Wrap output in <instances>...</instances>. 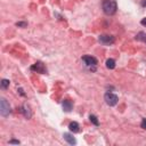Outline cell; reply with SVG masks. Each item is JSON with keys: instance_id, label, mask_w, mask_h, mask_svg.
Here are the masks:
<instances>
[{"instance_id": "1", "label": "cell", "mask_w": 146, "mask_h": 146, "mask_svg": "<svg viewBox=\"0 0 146 146\" xmlns=\"http://www.w3.org/2000/svg\"><path fill=\"white\" fill-rule=\"evenodd\" d=\"M103 10L106 15H114L117 10V3L115 0H104L103 1Z\"/></svg>"}, {"instance_id": "2", "label": "cell", "mask_w": 146, "mask_h": 146, "mask_svg": "<svg viewBox=\"0 0 146 146\" xmlns=\"http://www.w3.org/2000/svg\"><path fill=\"white\" fill-rule=\"evenodd\" d=\"M104 99H105V102H106V104L108 106H115L117 104V102H119V97L115 94L110 92V91H107L104 95Z\"/></svg>"}, {"instance_id": "3", "label": "cell", "mask_w": 146, "mask_h": 146, "mask_svg": "<svg viewBox=\"0 0 146 146\" xmlns=\"http://www.w3.org/2000/svg\"><path fill=\"white\" fill-rule=\"evenodd\" d=\"M10 112H11V110H10L9 103L6 100V98L2 97V98L0 99V114H1L2 116H8Z\"/></svg>"}, {"instance_id": "4", "label": "cell", "mask_w": 146, "mask_h": 146, "mask_svg": "<svg viewBox=\"0 0 146 146\" xmlns=\"http://www.w3.org/2000/svg\"><path fill=\"white\" fill-rule=\"evenodd\" d=\"M98 41H99L102 44L110 46V44L114 43L115 39H114V36H113V35H108V34H102V35H99Z\"/></svg>"}, {"instance_id": "5", "label": "cell", "mask_w": 146, "mask_h": 146, "mask_svg": "<svg viewBox=\"0 0 146 146\" xmlns=\"http://www.w3.org/2000/svg\"><path fill=\"white\" fill-rule=\"evenodd\" d=\"M82 60H83V63H84L87 66H89V67H91V66H96V65L98 64V60H97L95 57L89 56V55L83 56V57H82Z\"/></svg>"}, {"instance_id": "6", "label": "cell", "mask_w": 146, "mask_h": 146, "mask_svg": "<svg viewBox=\"0 0 146 146\" xmlns=\"http://www.w3.org/2000/svg\"><path fill=\"white\" fill-rule=\"evenodd\" d=\"M31 71L36 72V73H42V74L47 72V70H46L44 65H43L41 62H36V63H34V64L31 66Z\"/></svg>"}, {"instance_id": "7", "label": "cell", "mask_w": 146, "mask_h": 146, "mask_svg": "<svg viewBox=\"0 0 146 146\" xmlns=\"http://www.w3.org/2000/svg\"><path fill=\"white\" fill-rule=\"evenodd\" d=\"M22 113H23V115L26 119H31V116H32V111H31V108H30V106L27 104H23V106H22Z\"/></svg>"}, {"instance_id": "8", "label": "cell", "mask_w": 146, "mask_h": 146, "mask_svg": "<svg viewBox=\"0 0 146 146\" xmlns=\"http://www.w3.org/2000/svg\"><path fill=\"white\" fill-rule=\"evenodd\" d=\"M62 106H63V110L65 112H71V110L73 107V104H72V102L70 99H64L62 102Z\"/></svg>"}, {"instance_id": "9", "label": "cell", "mask_w": 146, "mask_h": 146, "mask_svg": "<svg viewBox=\"0 0 146 146\" xmlns=\"http://www.w3.org/2000/svg\"><path fill=\"white\" fill-rule=\"evenodd\" d=\"M68 129H70V131H71V132L76 133V132H79V131H80V125H79V123H78V122L73 121V122H71V123L68 124Z\"/></svg>"}, {"instance_id": "10", "label": "cell", "mask_w": 146, "mask_h": 146, "mask_svg": "<svg viewBox=\"0 0 146 146\" xmlns=\"http://www.w3.org/2000/svg\"><path fill=\"white\" fill-rule=\"evenodd\" d=\"M63 137H64V139H65L70 145H75V144H76L75 138H74L71 133H67V132H66V133H64V135H63Z\"/></svg>"}, {"instance_id": "11", "label": "cell", "mask_w": 146, "mask_h": 146, "mask_svg": "<svg viewBox=\"0 0 146 146\" xmlns=\"http://www.w3.org/2000/svg\"><path fill=\"white\" fill-rule=\"evenodd\" d=\"M106 67H107L108 70H113V68L115 67V60H114L113 58H108V59L106 60Z\"/></svg>"}, {"instance_id": "12", "label": "cell", "mask_w": 146, "mask_h": 146, "mask_svg": "<svg viewBox=\"0 0 146 146\" xmlns=\"http://www.w3.org/2000/svg\"><path fill=\"white\" fill-rule=\"evenodd\" d=\"M136 39L146 43V33H144V32H139V33L136 35Z\"/></svg>"}, {"instance_id": "13", "label": "cell", "mask_w": 146, "mask_h": 146, "mask_svg": "<svg viewBox=\"0 0 146 146\" xmlns=\"http://www.w3.org/2000/svg\"><path fill=\"white\" fill-rule=\"evenodd\" d=\"M89 119H90V121H91V123H92V124H95L96 127H98V125H99V122H98V120H97V116H95V115L90 114V115H89Z\"/></svg>"}, {"instance_id": "14", "label": "cell", "mask_w": 146, "mask_h": 146, "mask_svg": "<svg viewBox=\"0 0 146 146\" xmlns=\"http://www.w3.org/2000/svg\"><path fill=\"white\" fill-rule=\"evenodd\" d=\"M9 80H7V79H2L1 80V88L2 89H7L8 87H9Z\"/></svg>"}, {"instance_id": "15", "label": "cell", "mask_w": 146, "mask_h": 146, "mask_svg": "<svg viewBox=\"0 0 146 146\" xmlns=\"http://www.w3.org/2000/svg\"><path fill=\"white\" fill-rule=\"evenodd\" d=\"M16 26H18V27H26L27 26V23L26 22H17L16 23Z\"/></svg>"}, {"instance_id": "16", "label": "cell", "mask_w": 146, "mask_h": 146, "mask_svg": "<svg viewBox=\"0 0 146 146\" xmlns=\"http://www.w3.org/2000/svg\"><path fill=\"white\" fill-rule=\"evenodd\" d=\"M140 127L146 130V119H143V121H141V123H140Z\"/></svg>"}, {"instance_id": "17", "label": "cell", "mask_w": 146, "mask_h": 146, "mask_svg": "<svg viewBox=\"0 0 146 146\" xmlns=\"http://www.w3.org/2000/svg\"><path fill=\"white\" fill-rule=\"evenodd\" d=\"M9 144H19V140H15V139H11V140H9Z\"/></svg>"}, {"instance_id": "18", "label": "cell", "mask_w": 146, "mask_h": 146, "mask_svg": "<svg viewBox=\"0 0 146 146\" xmlns=\"http://www.w3.org/2000/svg\"><path fill=\"white\" fill-rule=\"evenodd\" d=\"M140 24L144 25V26H146V17H144V18L140 21Z\"/></svg>"}, {"instance_id": "19", "label": "cell", "mask_w": 146, "mask_h": 146, "mask_svg": "<svg viewBox=\"0 0 146 146\" xmlns=\"http://www.w3.org/2000/svg\"><path fill=\"white\" fill-rule=\"evenodd\" d=\"M18 92H19L22 96H25V92H24V90H23L22 88H18Z\"/></svg>"}, {"instance_id": "20", "label": "cell", "mask_w": 146, "mask_h": 146, "mask_svg": "<svg viewBox=\"0 0 146 146\" xmlns=\"http://www.w3.org/2000/svg\"><path fill=\"white\" fill-rule=\"evenodd\" d=\"M141 6L143 7H146V0H141Z\"/></svg>"}]
</instances>
